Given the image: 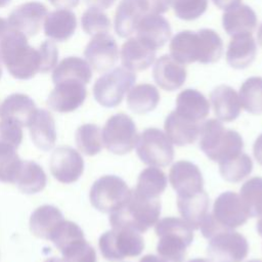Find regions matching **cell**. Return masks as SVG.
<instances>
[{"mask_svg":"<svg viewBox=\"0 0 262 262\" xmlns=\"http://www.w3.org/2000/svg\"><path fill=\"white\" fill-rule=\"evenodd\" d=\"M0 57L15 79L29 80L40 73L38 49L30 46L28 38L12 27L0 42Z\"/></svg>","mask_w":262,"mask_h":262,"instance_id":"obj_1","label":"cell"},{"mask_svg":"<svg viewBox=\"0 0 262 262\" xmlns=\"http://www.w3.org/2000/svg\"><path fill=\"white\" fill-rule=\"evenodd\" d=\"M160 214L159 198H147L133 189L125 202L110 213V223L112 227H127L140 233L155 225Z\"/></svg>","mask_w":262,"mask_h":262,"instance_id":"obj_2","label":"cell"},{"mask_svg":"<svg viewBox=\"0 0 262 262\" xmlns=\"http://www.w3.org/2000/svg\"><path fill=\"white\" fill-rule=\"evenodd\" d=\"M200 148L214 162H221L234 157L244 149L239 133L225 129L217 119H210L201 125Z\"/></svg>","mask_w":262,"mask_h":262,"instance_id":"obj_3","label":"cell"},{"mask_svg":"<svg viewBox=\"0 0 262 262\" xmlns=\"http://www.w3.org/2000/svg\"><path fill=\"white\" fill-rule=\"evenodd\" d=\"M159 236L157 251L166 262H183L186 249L193 241L192 228L178 217H166L156 223Z\"/></svg>","mask_w":262,"mask_h":262,"instance_id":"obj_4","label":"cell"},{"mask_svg":"<svg viewBox=\"0 0 262 262\" xmlns=\"http://www.w3.org/2000/svg\"><path fill=\"white\" fill-rule=\"evenodd\" d=\"M101 255L108 261H120L126 257H136L144 249L139 232L127 227H113L101 234L98 241Z\"/></svg>","mask_w":262,"mask_h":262,"instance_id":"obj_5","label":"cell"},{"mask_svg":"<svg viewBox=\"0 0 262 262\" xmlns=\"http://www.w3.org/2000/svg\"><path fill=\"white\" fill-rule=\"evenodd\" d=\"M136 75L125 68H116L102 76L94 83L93 95L102 106L115 107L119 105L124 95L132 88Z\"/></svg>","mask_w":262,"mask_h":262,"instance_id":"obj_6","label":"cell"},{"mask_svg":"<svg viewBox=\"0 0 262 262\" xmlns=\"http://www.w3.org/2000/svg\"><path fill=\"white\" fill-rule=\"evenodd\" d=\"M101 135L105 148L116 155L130 152L136 145L138 138L135 123L123 113L108 118Z\"/></svg>","mask_w":262,"mask_h":262,"instance_id":"obj_7","label":"cell"},{"mask_svg":"<svg viewBox=\"0 0 262 262\" xmlns=\"http://www.w3.org/2000/svg\"><path fill=\"white\" fill-rule=\"evenodd\" d=\"M138 158L151 167L168 166L174 158V148L167 135L158 128H147L137 138Z\"/></svg>","mask_w":262,"mask_h":262,"instance_id":"obj_8","label":"cell"},{"mask_svg":"<svg viewBox=\"0 0 262 262\" xmlns=\"http://www.w3.org/2000/svg\"><path fill=\"white\" fill-rule=\"evenodd\" d=\"M130 191L122 178L116 175H105L92 184L89 199L91 205L98 211L112 213L125 202Z\"/></svg>","mask_w":262,"mask_h":262,"instance_id":"obj_9","label":"cell"},{"mask_svg":"<svg viewBox=\"0 0 262 262\" xmlns=\"http://www.w3.org/2000/svg\"><path fill=\"white\" fill-rule=\"evenodd\" d=\"M209 239L207 254L212 262H242L248 255V241L233 229L219 231Z\"/></svg>","mask_w":262,"mask_h":262,"instance_id":"obj_10","label":"cell"},{"mask_svg":"<svg viewBox=\"0 0 262 262\" xmlns=\"http://www.w3.org/2000/svg\"><path fill=\"white\" fill-rule=\"evenodd\" d=\"M211 215L224 229L236 228L245 224L250 217L241 195L233 191L222 192L215 200Z\"/></svg>","mask_w":262,"mask_h":262,"instance_id":"obj_11","label":"cell"},{"mask_svg":"<svg viewBox=\"0 0 262 262\" xmlns=\"http://www.w3.org/2000/svg\"><path fill=\"white\" fill-rule=\"evenodd\" d=\"M50 171L57 181L73 183L83 174L84 160L76 149L70 146H59L51 155Z\"/></svg>","mask_w":262,"mask_h":262,"instance_id":"obj_12","label":"cell"},{"mask_svg":"<svg viewBox=\"0 0 262 262\" xmlns=\"http://www.w3.org/2000/svg\"><path fill=\"white\" fill-rule=\"evenodd\" d=\"M84 56L93 70L105 72L118 61L119 49L117 42L107 33L95 35L87 44Z\"/></svg>","mask_w":262,"mask_h":262,"instance_id":"obj_13","label":"cell"},{"mask_svg":"<svg viewBox=\"0 0 262 262\" xmlns=\"http://www.w3.org/2000/svg\"><path fill=\"white\" fill-rule=\"evenodd\" d=\"M47 14V7L43 3L31 1L14 8L7 20L14 30L30 38L39 33Z\"/></svg>","mask_w":262,"mask_h":262,"instance_id":"obj_14","label":"cell"},{"mask_svg":"<svg viewBox=\"0 0 262 262\" xmlns=\"http://www.w3.org/2000/svg\"><path fill=\"white\" fill-rule=\"evenodd\" d=\"M87 91L85 84L75 80L61 81L55 84L50 92L47 104L58 113H70L81 106L86 98Z\"/></svg>","mask_w":262,"mask_h":262,"instance_id":"obj_15","label":"cell"},{"mask_svg":"<svg viewBox=\"0 0 262 262\" xmlns=\"http://www.w3.org/2000/svg\"><path fill=\"white\" fill-rule=\"evenodd\" d=\"M169 181L177 196H186L204 190V179L199 167L188 161H178L172 166Z\"/></svg>","mask_w":262,"mask_h":262,"instance_id":"obj_16","label":"cell"},{"mask_svg":"<svg viewBox=\"0 0 262 262\" xmlns=\"http://www.w3.org/2000/svg\"><path fill=\"white\" fill-rule=\"evenodd\" d=\"M187 72L184 66L168 54L159 57L152 68L155 82L166 91L180 88L184 84Z\"/></svg>","mask_w":262,"mask_h":262,"instance_id":"obj_17","label":"cell"},{"mask_svg":"<svg viewBox=\"0 0 262 262\" xmlns=\"http://www.w3.org/2000/svg\"><path fill=\"white\" fill-rule=\"evenodd\" d=\"M156 49L138 37L129 38L121 48V61L125 69L138 72L144 71L155 61Z\"/></svg>","mask_w":262,"mask_h":262,"instance_id":"obj_18","label":"cell"},{"mask_svg":"<svg viewBox=\"0 0 262 262\" xmlns=\"http://www.w3.org/2000/svg\"><path fill=\"white\" fill-rule=\"evenodd\" d=\"M136 31L137 37L156 50L163 47L171 37L170 24L161 14H145Z\"/></svg>","mask_w":262,"mask_h":262,"instance_id":"obj_19","label":"cell"},{"mask_svg":"<svg viewBox=\"0 0 262 262\" xmlns=\"http://www.w3.org/2000/svg\"><path fill=\"white\" fill-rule=\"evenodd\" d=\"M34 100L23 93H13L7 96L0 106V119L14 124L28 126L36 112Z\"/></svg>","mask_w":262,"mask_h":262,"instance_id":"obj_20","label":"cell"},{"mask_svg":"<svg viewBox=\"0 0 262 262\" xmlns=\"http://www.w3.org/2000/svg\"><path fill=\"white\" fill-rule=\"evenodd\" d=\"M201 123L194 122L175 111L171 112L165 120L164 128L170 141L178 146L193 143L200 135Z\"/></svg>","mask_w":262,"mask_h":262,"instance_id":"obj_21","label":"cell"},{"mask_svg":"<svg viewBox=\"0 0 262 262\" xmlns=\"http://www.w3.org/2000/svg\"><path fill=\"white\" fill-rule=\"evenodd\" d=\"M257 55V45L251 33L232 36L226 51L227 63L236 70H243L253 63Z\"/></svg>","mask_w":262,"mask_h":262,"instance_id":"obj_22","label":"cell"},{"mask_svg":"<svg viewBox=\"0 0 262 262\" xmlns=\"http://www.w3.org/2000/svg\"><path fill=\"white\" fill-rule=\"evenodd\" d=\"M210 100L215 116L224 122L235 120L239 114L242 104L238 94L228 85H219L210 94Z\"/></svg>","mask_w":262,"mask_h":262,"instance_id":"obj_23","label":"cell"},{"mask_svg":"<svg viewBox=\"0 0 262 262\" xmlns=\"http://www.w3.org/2000/svg\"><path fill=\"white\" fill-rule=\"evenodd\" d=\"M146 14L141 0H122L115 14V31L121 38L132 35Z\"/></svg>","mask_w":262,"mask_h":262,"instance_id":"obj_24","label":"cell"},{"mask_svg":"<svg viewBox=\"0 0 262 262\" xmlns=\"http://www.w3.org/2000/svg\"><path fill=\"white\" fill-rule=\"evenodd\" d=\"M28 127L31 138L38 148L47 151L54 146L56 141L55 122L48 111L36 110Z\"/></svg>","mask_w":262,"mask_h":262,"instance_id":"obj_25","label":"cell"},{"mask_svg":"<svg viewBox=\"0 0 262 262\" xmlns=\"http://www.w3.org/2000/svg\"><path fill=\"white\" fill-rule=\"evenodd\" d=\"M170 55L181 64L199 61L201 55V42L198 32L181 31L171 40Z\"/></svg>","mask_w":262,"mask_h":262,"instance_id":"obj_26","label":"cell"},{"mask_svg":"<svg viewBox=\"0 0 262 262\" xmlns=\"http://www.w3.org/2000/svg\"><path fill=\"white\" fill-rule=\"evenodd\" d=\"M77 29V17L68 9H56L47 14L44 21V33L52 40H69Z\"/></svg>","mask_w":262,"mask_h":262,"instance_id":"obj_27","label":"cell"},{"mask_svg":"<svg viewBox=\"0 0 262 262\" xmlns=\"http://www.w3.org/2000/svg\"><path fill=\"white\" fill-rule=\"evenodd\" d=\"M177 207L183 220L192 229H199L209 213V196L205 190L186 196H177Z\"/></svg>","mask_w":262,"mask_h":262,"instance_id":"obj_28","label":"cell"},{"mask_svg":"<svg viewBox=\"0 0 262 262\" xmlns=\"http://www.w3.org/2000/svg\"><path fill=\"white\" fill-rule=\"evenodd\" d=\"M222 26L230 36L246 33L252 34L257 27V15L250 6L239 4L223 13Z\"/></svg>","mask_w":262,"mask_h":262,"instance_id":"obj_29","label":"cell"},{"mask_svg":"<svg viewBox=\"0 0 262 262\" xmlns=\"http://www.w3.org/2000/svg\"><path fill=\"white\" fill-rule=\"evenodd\" d=\"M210 111L207 98L195 89H184L176 98L175 112L194 122L203 121Z\"/></svg>","mask_w":262,"mask_h":262,"instance_id":"obj_30","label":"cell"},{"mask_svg":"<svg viewBox=\"0 0 262 262\" xmlns=\"http://www.w3.org/2000/svg\"><path fill=\"white\" fill-rule=\"evenodd\" d=\"M62 213L54 206L43 205L37 208L30 218L31 232L37 237L50 239L53 231L63 221Z\"/></svg>","mask_w":262,"mask_h":262,"instance_id":"obj_31","label":"cell"},{"mask_svg":"<svg viewBox=\"0 0 262 262\" xmlns=\"http://www.w3.org/2000/svg\"><path fill=\"white\" fill-rule=\"evenodd\" d=\"M92 78L90 64L85 59L78 56H69L63 58L52 73V81L57 84L61 81L75 80L88 84Z\"/></svg>","mask_w":262,"mask_h":262,"instance_id":"obj_32","label":"cell"},{"mask_svg":"<svg viewBox=\"0 0 262 262\" xmlns=\"http://www.w3.org/2000/svg\"><path fill=\"white\" fill-rule=\"evenodd\" d=\"M160 102L158 89L147 83L132 87L127 94V105L135 114H146L154 111Z\"/></svg>","mask_w":262,"mask_h":262,"instance_id":"obj_33","label":"cell"},{"mask_svg":"<svg viewBox=\"0 0 262 262\" xmlns=\"http://www.w3.org/2000/svg\"><path fill=\"white\" fill-rule=\"evenodd\" d=\"M46 174L34 161H24L15 184L17 188L28 194L41 191L46 185Z\"/></svg>","mask_w":262,"mask_h":262,"instance_id":"obj_34","label":"cell"},{"mask_svg":"<svg viewBox=\"0 0 262 262\" xmlns=\"http://www.w3.org/2000/svg\"><path fill=\"white\" fill-rule=\"evenodd\" d=\"M167 186V176L156 167H149L141 171L138 176L136 187L138 193L152 199H158Z\"/></svg>","mask_w":262,"mask_h":262,"instance_id":"obj_35","label":"cell"},{"mask_svg":"<svg viewBox=\"0 0 262 262\" xmlns=\"http://www.w3.org/2000/svg\"><path fill=\"white\" fill-rule=\"evenodd\" d=\"M219 164V172L223 179L228 182H239L253 170L252 159L244 152L234 157L221 161Z\"/></svg>","mask_w":262,"mask_h":262,"instance_id":"obj_36","label":"cell"},{"mask_svg":"<svg viewBox=\"0 0 262 262\" xmlns=\"http://www.w3.org/2000/svg\"><path fill=\"white\" fill-rule=\"evenodd\" d=\"M242 106L250 114H262V77H250L241 86L238 93Z\"/></svg>","mask_w":262,"mask_h":262,"instance_id":"obj_37","label":"cell"},{"mask_svg":"<svg viewBox=\"0 0 262 262\" xmlns=\"http://www.w3.org/2000/svg\"><path fill=\"white\" fill-rule=\"evenodd\" d=\"M198 34L201 42L199 62L209 64L218 61L223 53V42L219 34L211 29H202Z\"/></svg>","mask_w":262,"mask_h":262,"instance_id":"obj_38","label":"cell"},{"mask_svg":"<svg viewBox=\"0 0 262 262\" xmlns=\"http://www.w3.org/2000/svg\"><path fill=\"white\" fill-rule=\"evenodd\" d=\"M78 148L87 156H95L102 148L101 130L97 125L84 124L76 131Z\"/></svg>","mask_w":262,"mask_h":262,"instance_id":"obj_39","label":"cell"},{"mask_svg":"<svg viewBox=\"0 0 262 262\" xmlns=\"http://www.w3.org/2000/svg\"><path fill=\"white\" fill-rule=\"evenodd\" d=\"M241 198L250 217H259L262 211V177L256 176L246 181L241 187Z\"/></svg>","mask_w":262,"mask_h":262,"instance_id":"obj_40","label":"cell"},{"mask_svg":"<svg viewBox=\"0 0 262 262\" xmlns=\"http://www.w3.org/2000/svg\"><path fill=\"white\" fill-rule=\"evenodd\" d=\"M16 149L11 147L0 148V181L15 183L23 165Z\"/></svg>","mask_w":262,"mask_h":262,"instance_id":"obj_41","label":"cell"},{"mask_svg":"<svg viewBox=\"0 0 262 262\" xmlns=\"http://www.w3.org/2000/svg\"><path fill=\"white\" fill-rule=\"evenodd\" d=\"M83 31L91 36L108 33L111 20L105 13L97 8H88L81 18Z\"/></svg>","mask_w":262,"mask_h":262,"instance_id":"obj_42","label":"cell"},{"mask_svg":"<svg viewBox=\"0 0 262 262\" xmlns=\"http://www.w3.org/2000/svg\"><path fill=\"white\" fill-rule=\"evenodd\" d=\"M60 252L64 262H96L95 250L85 238L71 243Z\"/></svg>","mask_w":262,"mask_h":262,"instance_id":"obj_43","label":"cell"},{"mask_svg":"<svg viewBox=\"0 0 262 262\" xmlns=\"http://www.w3.org/2000/svg\"><path fill=\"white\" fill-rule=\"evenodd\" d=\"M80 238H84L83 230L78 224L69 220L61 221L50 236V241L59 251Z\"/></svg>","mask_w":262,"mask_h":262,"instance_id":"obj_44","label":"cell"},{"mask_svg":"<svg viewBox=\"0 0 262 262\" xmlns=\"http://www.w3.org/2000/svg\"><path fill=\"white\" fill-rule=\"evenodd\" d=\"M176 16L183 20H193L203 15L208 8V0H172Z\"/></svg>","mask_w":262,"mask_h":262,"instance_id":"obj_45","label":"cell"},{"mask_svg":"<svg viewBox=\"0 0 262 262\" xmlns=\"http://www.w3.org/2000/svg\"><path fill=\"white\" fill-rule=\"evenodd\" d=\"M23 140V130L17 124L8 121L0 122V148L11 147L17 149Z\"/></svg>","mask_w":262,"mask_h":262,"instance_id":"obj_46","label":"cell"},{"mask_svg":"<svg viewBox=\"0 0 262 262\" xmlns=\"http://www.w3.org/2000/svg\"><path fill=\"white\" fill-rule=\"evenodd\" d=\"M40 56V73H47L55 68L58 58L56 45L49 40H45L38 48Z\"/></svg>","mask_w":262,"mask_h":262,"instance_id":"obj_47","label":"cell"},{"mask_svg":"<svg viewBox=\"0 0 262 262\" xmlns=\"http://www.w3.org/2000/svg\"><path fill=\"white\" fill-rule=\"evenodd\" d=\"M147 13L161 14L169 9L172 0H141Z\"/></svg>","mask_w":262,"mask_h":262,"instance_id":"obj_48","label":"cell"},{"mask_svg":"<svg viewBox=\"0 0 262 262\" xmlns=\"http://www.w3.org/2000/svg\"><path fill=\"white\" fill-rule=\"evenodd\" d=\"M87 5L92 8H97L99 10L110 8L116 0H85Z\"/></svg>","mask_w":262,"mask_h":262,"instance_id":"obj_49","label":"cell"},{"mask_svg":"<svg viewBox=\"0 0 262 262\" xmlns=\"http://www.w3.org/2000/svg\"><path fill=\"white\" fill-rule=\"evenodd\" d=\"M80 0H49V2L56 8L67 9L76 7L79 4Z\"/></svg>","mask_w":262,"mask_h":262,"instance_id":"obj_50","label":"cell"},{"mask_svg":"<svg viewBox=\"0 0 262 262\" xmlns=\"http://www.w3.org/2000/svg\"><path fill=\"white\" fill-rule=\"evenodd\" d=\"M212 1L215 4V6H217L219 9L227 10L239 5L242 0H212Z\"/></svg>","mask_w":262,"mask_h":262,"instance_id":"obj_51","label":"cell"},{"mask_svg":"<svg viewBox=\"0 0 262 262\" xmlns=\"http://www.w3.org/2000/svg\"><path fill=\"white\" fill-rule=\"evenodd\" d=\"M253 152L257 162L262 166V134H260L255 140L253 145Z\"/></svg>","mask_w":262,"mask_h":262,"instance_id":"obj_52","label":"cell"},{"mask_svg":"<svg viewBox=\"0 0 262 262\" xmlns=\"http://www.w3.org/2000/svg\"><path fill=\"white\" fill-rule=\"evenodd\" d=\"M11 26L9 25L8 20L0 17V42L3 40V38L6 36V34L10 31Z\"/></svg>","mask_w":262,"mask_h":262,"instance_id":"obj_53","label":"cell"},{"mask_svg":"<svg viewBox=\"0 0 262 262\" xmlns=\"http://www.w3.org/2000/svg\"><path fill=\"white\" fill-rule=\"evenodd\" d=\"M139 262H166L164 259H162L160 256L155 255H145L143 256Z\"/></svg>","mask_w":262,"mask_h":262,"instance_id":"obj_54","label":"cell"},{"mask_svg":"<svg viewBox=\"0 0 262 262\" xmlns=\"http://www.w3.org/2000/svg\"><path fill=\"white\" fill-rule=\"evenodd\" d=\"M257 38H258L259 44L262 46V25L259 27V30H258V33H257Z\"/></svg>","mask_w":262,"mask_h":262,"instance_id":"obj_55","label":"cell"},{"mask_svg":"<svg viewBox=\"0 0 262 262\" xmlns=\"http://www.w3.org/2000/svg\"><path fill=\"white\" fill-rule=\"evenodd\" d=\"M188 262H212L210 259H205V258H194L189 260Z\"/></svg>","mask_w":262,"mask_h":262,"instance_id":"obj_56","label":"cell"},{"mask_svg":"<svg viewBox=\"0 0 262 262\" xmlns=\"http://www.w3.org/2000/svg\"><path fill=\"white\" fill-rule=\"evenodd\" d=\"M257 231L262 236V219L261 218H259V220L257 222Z\"/></svg>","mask_w":262,"mask_h":262,"instance_id":"obj_57","label":"cell"},{"mask_svg":"<svg viewBox=\"0 0 262 262\" xmlns=\"http://www.w3.org/2000/svg\"><path fill=\"white\" fill-rule=\"evenodd\" d=\"M45 262H64L63 259H60V258H56V257H52V258H49L47 259Z\"/></svg>","mask_w":262,"mask_h":262,"instance_id":"obj_58","label":"cell"},{"mask_svg":"<svg viewBox=\"0 0 262 262\" xmlns=\"http://www.w3.org/2000/svg\"><path fill=\"white\" fill-rule=\"evenodd\" d=\"M11 0H0V8L1 7H5L10 3Z\"/></svg>","mask_w":262,"mask_h":262,"instance_id":"obj_59","label":"cell"},{"mask_svg":"<svg viewBox=\"0 0 262 262\" xmlns=\"http://www.w3.org/2000/svg\"><path fill=\"white\" fill-rule=\"evenodd\" d=\"M1 57H0V79H1V77H2V63H1Z\"/></svg>","mask_w":262,"mask_h":262,"instance_id":"obj_60","label":"cell"},{"mask_svg":"<svg viewBox=\"0 0 262 262\" xmlns=\"http://www.w3.org/2000/svg\"><path fill=\"white\" fill-rule=\"evenodd\" d=\"M248 262H262V260H250Z\"/></svg>","mask_w":262,"mask_h":262,"instance_id":"obj_61","label":"cell"},{"mask_svg":"<svg viewBox=\"0 0 262 262\" xmlns=\"http://www.w3.org/2000/svg\"><path fill=\"white\" fill-rule=\"evenodd\" d=\"M259 218L262 219V211H261V213H260V215H259Z\"/></svg>","mask_w":262,"mask_h":262,"instance_id":"obj_62","label":"cell"}]
</instances>
